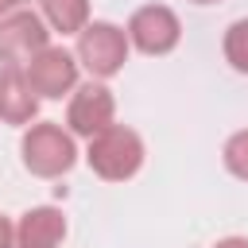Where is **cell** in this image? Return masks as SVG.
<instances>
[{"instance_id": "cell-3", "label": "cell", "mask_w": 248, "mask_h": 248, "mask_svg": "<svg viewBox=\"0 0 248 248\" xmlns=\"http://www.w3.org/2000/svg\"><path fill=\"white\" fill-rule=\"evenodd\" d=\"M23 163L35 174L54 178V174L70 170V163H74V140L58 124H31L27 136H23Z\"/></svg>"}, {"instance_id": "cell-6", "label": "cell", "mask_w": 248, "mask_h": 248, "mask_svg": "<svg viewBox=\"0 0 248 248\" xmlns=\"http://www.w3.org/2000/svg\"><path fill=\"white\" fill-rule=\"evenodd\" d=\"M46 46V27L35 12H12L0 19V58L4 62H27Z\"/></svg>"}, {"instance_id": "cell-8", "label": "cell", "mask_w": 248, "mask_h": 248, "mask_svg": "<svg viewBox=\"0 0 248 248\" xmlns=\"http://www.w3.org/2000/svg\"><path fill=\"white\" fill-rule=\"evenodd\" d=\"M39 108V93L27 81V70H19L16 62L0 66V116L8 124H27Z\"/></svg>"}, {"instance_id": "cell-13", "label": "cell", "mask_w": 248, "mask_h": 248, "mask_svg": "<svg viewBox=\"0 0 248 248\" xmlns=\"http://www.w3.org/2000/svg\"><path fill=\"white\" fill-rule=\"evenodd\" d=\"M0 248H16V229L0 217Z\"/></svg>"}, {"instance_id": "cell-7", "label": "cell", "mask_w": 248, "mask_h": 248, "mask_svg": "<svg viewBox=\"0 0 248 248\" xmlns=\"http://www.w3.org/2000/svg\"><path fill=\"white\" fill-rule=\"evenodd\" d=\"M112 93L105 85H81L70 101V128L78 136H97L101 128L112 124Z\"/></svg>"}, {"instance_id": "cell-16", "label": "cell", "mask_w": 248, "mask_h": 248, "mask_svg": "<svg viewBox=\"0 0 248 248\" xmlns=\"http://www.w3.org/2000/svg\"><path fill=\"white\" fill-rule=\"evenodd\" d=\"M194 4H217V0H194Z\"/></svg>"}, {"instance_id": "cell-11", "label": "cell", "mask_w": 248, "mask_h": 248, "mask_svg": "<svg viewBox=\"0 0 248 248\" xmlns=\"http://www.w3.org/2000/svg\"><path fill=\"white\" fill-rule=\"evenodd\" d=\"M225 58H229L240 74H248V19H236V23L225 31Z\"/></svg>"}, {"instance_id": "cell-10", "label": "cell", "mask_w": 248, "mask_h": 248, "mask_svg": "<svg viewBox=\"0 0 248 248\" xmlns=\"http://www.w3.org/2000/svg\"><path fill=\"white\" fill-rule=\"evenodd\" d=\"M43 12L54 31H81L89 19V0H43Z\"/></svg>"}, {"instance_id": "cell-5", "label": "cell", "mask_w": 248, "mask_h": 248, "mask_svg": "<svg viewBox=\"0 0 248 248\" xmlns=\"http://www.w3.org/2000/svg\"><path fill=\"white\" fill-rule=\"evenodd\" d=\"M182 27H178V16L163 4H147L132 16L128 23V39L143 50V54H167L174 43H178Z\"/></svg>"}, {"instance_id": "cell-2", "label": "cell", "mask_w": 248, "mask_h": 248, "mask_svg": "<svg viewBox=\"0 0 248 248\" xmlns=\"http://www.w3.org/2000/svg\"><path fill=\"white\" fill-rule=\"evenodd\" d=\"M78 58L85 62L89 74L108 78L128 58V35L120 27H112V23H85L78 31Z\"/></svg>"}, {"instance_id": "cell-9", "label": "cell", "mask_w": 248, "mask_h": 248, "mask_svg": "<svg viewBox=\"0 0 248 248\" xmlns=\"http://www.w3.org/2000/svg\"><path fill=\"white\" fill-rule=\"evenodd\" d=\"M66 236V217L50 205L27 209L16 229V248H58Z\"/></svg>"}, {"instance_id": "cell-14", "label": "cell", "mask_w": 248, "mask_h": 248, "mask_svg": "<svg viewBox=\"0 0 248 248\" xmlns=\"http://www.w3.org/2000/svg\"><path fill=\"white\" fill-rule=\"evenodd\" d=\"M19 4H23V0H0V19L12 16V12H19Z\"/></svg>"}, {"instance_id": "cell-4", "label": "cell", "mask_w": 248, "mask_h": 248, "mask_svg": "<svg viewBox=\"0 0 248 248\" xmlns=\"http://www.w3.org/2000/svg\"><path fill=\"white\" fill-rule=\"evenodd\" d=\"M23 70H27V81H31V89L39 97H62L78 81V62L62 46H43L39 54L27 58Z\"/></svg>"}, {"instance_id": "cell-12", "label": "cell", "mask_w": 248, "mask_h": 248, "mask_svg": "<svg viewBox=\"0 0 248 248\" xmlns=\"http://www.w3.org/2000/svg\"><path fill=\"white\" fill-rule=\"evenodd\" d=\"M225 167L236 178H248V128L236 132V136H229V143H225Z\"/></svg>"}, {"instance_id": "cell-15", "label": "cell", "mask_w": 248, "mask_h": 248, "mask_svg": "<svg viewBox=\"0 0 248 248\" xmlns=\"http://www.w3.org/2000/svg\"><path fill=\"white\" fill-rule=\"evenodd\" d=\"M217 248H248V240H244V236H229V240H221Z\"/></svg>"}, {"instance_id": "cell-1", "label": "cell", "mask_w": 248, "mask_h": 248, "mask_svg": "<svg viewBox=\"0 0 248 248\" xmlns=\"http://www.w3.org/2000/svg\"><path fill=\"white\" fill-rule=\"evenodd\" d=\"M143 163V143L132 128L124 124H108L101 128L97 136H89V167L108 178V182H120V178H132Z\"/></svg>"}]
</instances>
